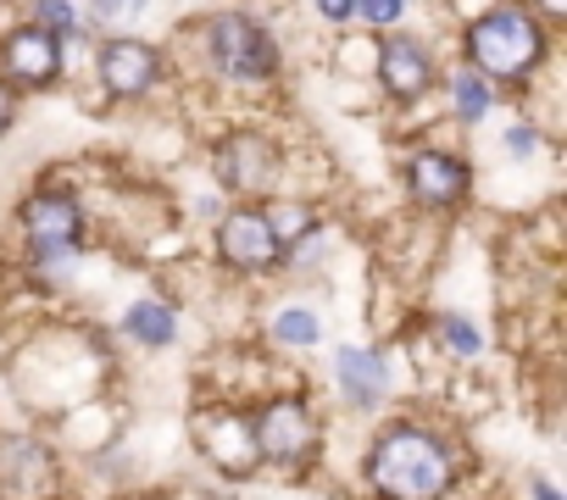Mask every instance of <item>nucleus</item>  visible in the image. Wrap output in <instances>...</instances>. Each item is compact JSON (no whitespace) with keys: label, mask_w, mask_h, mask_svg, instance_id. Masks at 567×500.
Returning <instances> with one entry per match:
<instances>
[{"label":"nucleus","mask_w":567,"mask_h":500,"mask_svg":"<svg viewBox=\"0 0 567 500\" xmlns=\"http://www.w3.org/2000/svg\"><path fill=\"white\" fill-rule=\"evenodd\" d=\"M40 500H84L79 489H56V494H40Z\"/></svg>","instance_id":"nucleus-28"},{"label":"nucleus","mask_w":567,"mask_h":500,"mask_svg":"<svg viewBox=\"0 0 567 500\" xmlns=\"http://www.w3.org/2000/svg\"><path fill=\"white\" fill-rule=\"evenodd\" d=\"M312 12H318L329 29H351V23H357V0H312Z\"/></svg>","instance_id":"nucleus-24"},{"label":"nucleus","mask_w":567,"mask_h":500,"mask_svg":"<svg viewBox=\"0 0 567 500\" xmlns=\"http://www.w3.org/2000/svg\"><path fill=\"white\" fill-rule=\"evenodd\" d=\"M517 500H567V489H561V478H550L545 467H528V472L517 478Z\"/></svg>","instance_id":"nucleus-22"},{"label":"nucleus","mask_w":567,"mask_h":500,"mask_svg":"<svg viewBox=\"0 0 567 500\" xmlns=\"http://www.w3.org/2000/svg\"><path fill=\"white\" fill-rule=\"evenodd\" d=\"M18 112H23V95H18L7 79H0V139H7V134L18 128Z\"/></svg>","instance_id":"nucleus-25"},{"label":"nucleus","mask_w":567,"mask_h":500,"mask_svg":"<svg viewBox=\"0 0 567 500\" xmlns=\"http://www.w3.org/2000/svg\"><path fill=\"white\" fill-rule=\"evenodd\" d=\"M212 257L234 279H272V273H284V239H278V228H272L261 200H234L212 222Z\"/></svg>","instance_id":"nucleus-6"},{"label":"nucleus","mask_w":567,"mask_h":500,"mask_svg":"<svg viewBox=\"0 0 567 500\" xmlns=\"http://www.w3.org/2000/svg\"><path fill=\"white\" fill-rule=\"evenodd\" d=\"M195 40H200V67L217 84H234V90H267L284 67V51H278L272 29L256 12H239V7L206 12L195 23Z\"/></svg>","instance_id":"nucleus-5"},{"label":"nucleus","mask_w":567,"mask_h":500,"mask_svg":"<svg viewBox=\"0 0 567 500\" xmlns=\"http://www.w3.org/2000/svg\"><path fill=\"white\" fill-rule=\"evenodd\" d=\"M501 145H506V156H534V150H539V128H534V123H512V128L501 134Z\"/></svg>","instance_id":"nucleus-23"},{"label":"nucleus","mask_w":567,"mask_h":500,"mask_svg":"<svg viewBox=\"0 0 567 500\" xmlns=\"http://www.w3.org/2000/svg\"><path fill=\"white\" fill-rule=\"evenodd\" d=\"M212 178L234 200H272L284 184V145L261 128H234L212 145Z\"/></svg>","instance_id":"nucleus-9"},{"label":"nucleus","mask_w":567,"mask_h":500,"mask_svg":"<svg viewBox=\"0 0 567 500\" xmlns=\"http://www.w3.org/2000/svg\"><path fill=\"white\" fill-rule=\"evenodd\" d=\"M239 406H245L256 472H278V478L318 472L323 445H329V412L307 384H278V389H261Z\"/></svg>","instance_id":"nucleus-2"},{"label":"nucleus","mask_w":567,"mask_h":500,"mask_svg":"<svg viewBox=\"0 0 567 500\" xmlns=\"http://www.w3.org/2000/svg\"><path fill=\"white\" fill-rule=\"evenodd\" d=\"M523 7H528L545 29H550V23H567V0H523Z\"/></svg>","instance_id":"nucleus-26"},{"label":"nucleus","mask_w":567,"mask_h":500,"mask_svg":"<svg viewBox=\"0 0 567 500\" xmlns=\"http://www.w3.org/2000/svg\"><path fill=\"white\" fill-rule=\"evenodd\" d=\"M12 233L23 244V268L29 279H62L84 250H90V211L73 189L40 184L18 200Z\"/></svg>","instance_id":"nucleus-4"},{"label":"nucleus","mask_w":567,"mask_h":500,"mask_svg":"<svg viewBox=\"0 0 567 500\" xmlns=\"http://www.w3.org/2000/svg\"><path fill=\"white\" fill-rule=\"evenodd\" d=\"M473 472V439L440 412L373 417L357 456V483L368 500H456Z\"/></svg>","instance_id":"nucleus-1"},{"label":"nucleus","mask_w":567,"mask_h":500,"mask_svg":"<svg viewBox=\"0 0 567 500\" xmlns=\"http://www.w3.org/2000/svg\"><path fill=\"white\" fill-rule=\"evenodd\" d=\"M412 12V0H357V23L373 34H395Z\"/></svg>","instance_id":"nucleus-21"},{"label":"nucleus","mask_w":567,"mask_h":500,"mask_svg":"<svg viewBox=\"0 0 567 500\" xmlns=\"http://www.w3.org/2000/svg\"><path fill=\"white\" fill-rule=\"evenodd\" d=\"M401 184H406V200L417 211H462L473 200V162L462 150H445V145H417L401 167Z\"/></svg>","instance_id":"nucleus-10"},{"label":"nucleus","mask_w":567,"mask_h":500,"mask_svg":"<svg viewBox=\"0 0 567 500\" xmlns=\"http://www.w3.org/2000/svg\"><path fill=\"white\" fill-rule=\"evenodd\" d=\"M189 439L200 450V461L239 483V478H256V456H250V434H245V406L239 400H212V406H195L189 412Z\"/></svg>","instance_id":"nucleus-11"},{"label":"nucleus","mask_w":567,"mask_h":500,"mask_svg":"<svg viewBox=\"0 0 567 500\" xmlns=\"http://www.w3.org/2000/svg\"><path fill=\"white\" fill-rule=\"evenodd\" d=\"M462 62L484 73L495 90L534 84V73L550 62V29L523 7V0H495V7L473 12L462 29Z\"/></svg>","instance_id":"nucleus-3"},{"label":"nucleus","mask_w":567,"mask_h":500,"mask_svg":"<svg viewBox=\"0 0 567 500\" xmlns=\"http://www.w3.org/2000/svg\"><path fill=\"white\" fill-rule=\"evenodd\" d=\"M84 23H90V34H128L145 12H151V0H84Z\"/></svg>","instance_id":"nucleus-20"},{"label":"nucleus","mask_w":567,"mask_h":500,"mask_svg":"<svg viewBox=\"0 0 567 500\" xmlns=\"http://www.w3.org/2000/svg\"><path fill=\"white\" fill-rule=\"evenodd\" d=\"M95 79L112 101H145L156 95V84L167 79V56L151 45V40H134V34H106L95 45Z\"/></svg>","instance_id":"nucleus-13"},{"label":"nucleus","mask_w":567,"mask_h":500,"mask_svg":"<svg viewBox=\"0 0 567 500\" xmlns=\"http://www.w3.org/2000/svg\"><path fill=\"white\" fill-rule=\"evenodd\" d=\"M373 79L384 90L390 106H417L434 95L440 84V56L417 40V34H379V51H373Z\"/></svg>","instance_id":"nucleus-12"},{"label":"nucleus","mask_w":567,"mask_h":500,"mask_svg":"<svg viewBox=\"0 0 567 500\" xmlns=\"http://www.w3.org/2000/svg\"><path fill=\"white\" fill-rule=\"evenodd\" d=\"M329 384H334V400L346 417H384L395 412V389H401V367L384 345H368V340H346L329 362Z\"/></svg>","instance_id":"nucleus-7"},{"label":"nucleus","mask_w":567,"mask_h":500,"mask_svg":"<svg viewBox=\"0 0 567 500\" xmlns=\"http://www.w3.org/2000/svg\"><path fill=\"white\" fill-rule=\"evenodd\" d=\"M267 340L278 351H290V356H312L323 340H329V323L312 301H284L267 312Z\"/></svg>","instance_id":"nucleus-16"},{"label":"nucleus","mask_w":567,"mask_h":500,"mask_svg":"<svg viewBox=\"0 0 567 500\" xmlns=\"http://www.w3.org/2000/svg\"><path fill=\"white\" fill-rule=\"evenodd\" d=\"M445 95H451V117H456L462 128H478V123L495 112V84H489L484 73H473L467 62L445 79Z\"/></svg>","instance_id":"nucleus-18"},{"label":"nucleus","mask_w":567,"mask_h":500,"mask_svg":"<svg viewBox=\"0 0 567 500\" xmlns=\"http://www.w3.org/2000/svg\"><path fill=\"white\" fill-rule=\"evenodd\" d=\"M62 73H68V45L56 34H45L34 23H18V29L0 34V79L18 95L51 90V84H62Z\"/></svg>","instance_id":"nucleus-14"},{"label":"nucleus","mask_w":567,"mask_h":500,"mask_svg":"<svg viewBox=\"0 0 567 500\" xmlns=\"http://www.w3.org/2000/svg\"><path fill=\"white\" fill-rule=\"evenodd\" d=\"M456 500H506V494H495V489H484V494H456Z\"/></svg>","instance_id":"nucleus-29"},{"label":"nucleus","mask_w":567,"mask_h":500,"mask_svg":"<svg viewBox=\"0 0 567 500\" xmlns=\"http://www.w3.org/2000/svg\"><path fill=\"white\" fill-rule=\"evenodd\" d=\"M429 334H434V345L451 356V362H484V351H489V334H484V323L478 317H467V312H434L429 317Z\"/></svg>","instance_id":"nucleus-17"},{"label":"nucleus","mask_w":567,"mask_h":500,"mask_svg":"<svg viewBox=\"0 0 567 500\" xmlns=\"http://www.w3.org/2000/svg\"><path fill=\"white\" fill-rule=\"evenodd\" d=\"M112 334H117L123 345H134L140 356H162V351H173V345L184 340V312H178V301H167V295H134V301L117 312Z\"/></svg>","instance_id":"nucleus-15"},{"label":"nucleus","mask_w":567,"mask_h":500,"mask_svg":"<svg viewBox=\"0 0 567 500\" xmlns=\"http://www.w3.org/2000/svg\"><path fill=\"white\" fill-rule=\"evenodd\" d=\"M112 500H178V489H151V483H128V489H117Z\"/></svg>","instance_id":"nucleus-27"},{"label":"nucleus","mask_w":567,"mask_h":500,"mask_svg":"<svg viewBox=\"0 0 567 500\" xmlns=\"http://www.w3.org/2000/svg\"><path fill=\"white\" fill-rule=\"evenodd\" d=\"M29 23L45 29V34H56L62 45L68 40H95L90 23H84V12H79V0H29Z\"/></svg>","instance_id":"nucleus-19"},{"label":"nucleus","mask_w":567,"mask_h":500,"mask_svg":"<svg viewBox=\"0 0 567 500\" xmlns=\"http://www.w3.org/2000/svg\"><path fill=\"white\" fill-rule=\"evenodd\" d=\"M68 450L40 428V423H18L0 428V500H40L68 489Z\"/></svg>","instance_id":"nucleus-8"}]
</instances>
